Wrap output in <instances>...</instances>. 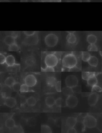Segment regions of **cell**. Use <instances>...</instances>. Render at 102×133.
<instances>
[{"label": "cell", "instance_id": "obj_1", "mask_svg": "<svg viewBox=\"0 0 102 133\" xmlns=\"http://www.w3.org/2000/svg\"><path fill=\"white\" fill-rule=\"evenodd\" d=\"M77 58L73 54H66L64 56L62 59V65L63 67L73 68H75L77 65Z\"/></svg>", "mask_w": 102, "mask_h": 133}, {"label": "cell", "instance_id": "obj_2", "mask_svg": "<svg viewBox=\"0 0 102 133\" xmlns=\"http://www.w3.org/2000/svg\"><path fill=\"white\" fill-rule=\"evenodd\" d=\"M44 41L46 45L48 47H54L58 43V37L55 34L50 33L46 36Z\"/></svg>", "mask_w": 102, "mask_h": 133}, {"label": "cell", "instance_id": "obj_3", "mask_svg": "<svg viewBox=\"0 0 102 133\" xmlns=\"http://www.w3.org/2000/svg\"><path fill=\"white\" fill-rule=\"evenodd\" d=\"M83 123L86 128H93L97 126V122L94 117L91 115H87L83 118Z\"/></svg>", "mask_w": 102, "mask_h": 133}, {"label": "cell", "instance_id": "obj_4", "mask_svg": "<svg viewBox=\"0 0 102 133\" xmlns=\"http://www.w3.org/2000/svg\"><path fill=\"white\" fill-rule=\"evenodd\" d=\"M44 62L46 66L54 68L58 64V58L54 54H48L45 57Z\"/></svg>", "mask_w": 102, "mask_h": 133}, {"label": "cell", "instance_id": "obj_5", "mask_svg": "<svg viewBox=\"0 0 102 133\" xmlns=\"http://www.w3.org/2000/svg\"><path fill=\"white\" fill-rule=\"evenodd\" d=\"M65 82L67 86L73 88L77 86L78 85V78L74 75H69L66 78Z\"/></svg>", "mask_w": 102, "mask_h": 133}, {"label": "cell", "instance_id": "obj_6", "mask_svg": "<svg viewBox=\"0 0 102 133\" xmlns=\"http://www.w3.org/2000/svg\"><path fill=\"white\" fill-rule=\"evenodd\" d=\"M66 104L69 108H73L77 106L78 101L77 97L72 95L68 96L66 100Z\"/></svg>", "mask_w": 102, "mask_h": 133}, {"label": "cell", "instance_id": "obj_7", "mask_svg": "<svg viewBox=\"0 0 102 133\" xmlns=\"http://www.w3.org/2000/svg\"><path fill=\"white\" fill-rule=\"evenodd\" d=\"M38 42V36L37 33L32 36H28L24 39V43L27 45H35L37 44Z\"/></svg>", "mask_w": 102, "mask_h": 133}, {"label": "cell", "instance_id": "obj_8", "mask_svg": "<svg viewBox=\"0 0 102 133\" xmlns=\"http://www.w3.org/2000/svg\"><path fill=\"white\" fill-rule=\"evenodd\" d=\"M37 79L32 74H29L25 77L24 82L29 87L35 86L37 83Z\"/></svg>", "mask_w": 102, "mask_h": 133}, {"label": "cell", "instance_id": "obj_9", "mask_svg": "<svg viewBox=\"0 0 102 133\" xmlns=\"http://www.w3.org/2000/svg\"><path fill=\"white\" fill-rule=\"evenodd\" d=\"M99 95L96 92H93L89 96L88 102L91 106H94L98 102Z\"/></svg>", "mask_w": 102, "mask_h": 133}, {"label": "cell", "instance_id": "obj_10", "mask_svg": "<svg viewBox=\"0 0 102 133\" xmlns=\"http://www.w3.org/2000/svg\"><path fill=\"white\" fill-rule=\"evenodd\" d=\"M88 85L93 87L96 85L98 83V80L93 72H91V75L87 80Z\"/></svg>", "mask_w": 102, "mask_h": 133}, {"label": "cell", "instance_id": "obj_11", "mask_svg": "<svg viewBox=\"0 0 102 133\" xmlns=\"http://www.w3.org/2000/svg\"><path fill=\"white\" fill-rule=\"evenodd\" d=\"M17 103L15 98L12 97H7L5 98L4 100V104L6 106L10 108H13L16 105Z\"/></svg>", "mask_w": 102, "mask_h": 133}, {"label": "cell", "instance_id": "obj_12", "mask_svg": "<svg viewBox=\"0 0 102 133\" xmlns=\"http://www.w3.org/2000/svg\"><path fill=\"white\" fill-rule=\"evenodd\" d=\"M4 42L6 45H11L12 44L16 43L15 37L11 35H8L5 37L4 39Z\"/></svg>", "mask_w": 102, "mask_h": 133}, {"label": "cell", "instance_id": "obj_13", "mask_svg": "<svg viewBox=\"0 0 102 133\" xmlns=\"http://www.w3.org/2000/svg\"><path fill=\"white\" fill-rule=\"evenodd\" d=\"M66 123L69 128H74L77 123V119L75 117H69L67 118Z\"/></svg>", "mask_w": 102, "mask_h": 133}, {"label": "cell", "instance_id": "obj_14", "mask_svg": "<svg viewBox=\"0 0 102 133\" xmlns=\"http://www.w3.org/2000/svg\"><path fill=\"white\" fill-rule=\"evenodd\" d=\"M46 83L48 86L50 87H54L55 86V84L56 83L57 79L55 77L53 76H50L48 77L46 79Z\"/></svg>", "mask_w": 102, "mask_h": 133}, {"label": "cell", "instance_id": "obj_15", "mask_svg": "<svg viewBox=\"0 0 102 133\" xmlns=\"http://www.w3.org/2000/svg\"><path fill=\"white\" fill-rule=\"evenodd\" d=\"M66 39L68 43L70 44H74L75 43L77 40V37L74 33L69 34L67 35Z\"/></svg>", "mask_w": 102, "mask_h": 133}, {"label": "cell", "instance_id": "obj_16", "mask_svg": "<svg viewBox=\"0 0 102 133\" xmlns=\"http://www.w3.org/2000/svg\"><path fill=\"white\" fill-rule=\"evenodd\" d=\"M5 63L9 66H12L14 65H15V59L14 56L10 55L6 57Z\"/></svg>", "mask_w": 102, "mask_h": 133}, {"label": "cell", "instance_id": "obj_17", "mask_svg": "<svg viewBox=\"0 0 102 133\" xmlns=\"http://www.w3.org/2000/svg\"><path fill=\"white\" fill-rule=\"evenodd\" d=\"M89 64L91 66L93 67H97L99 63L98 58L95 56H91L89 60L88 61Z\"/></svg>", "mask_w": 102, "mask_h": 133}, {"label": "cell", "instance_id": "obj_18", "mask_svg": "<svg viewBox=\"0 0 102 133\" xmlns=\"http://www.w3.org/2000/svg\"><path fill=\"white\" fill-rule=\"evenodd\" d=\"M16 80L12 77H9L7 78L4 81V83L6 85L9 87H12L14 83L16 82Z\"/></svg>", "mask_w": 102, "mask_h": 133}, {"label": "cell", "instance_id": "obj_19", "mask_svg": "<svg viewBox=\"0 0 102 133\" xmlns=\"http://www.w3.org/2000/svg\"><path fill=\"white\" fill-rule=\"evenodd\" d=\"M62 92L63 94L65 96H68L71 95H73L74 91L73 90V88H70V87L66 86L64 87L62 89Z\"/></svg>", "mask_w": 102, "mask_h": 133}, {"label": "cell", "instance_id": "obj_20", "mask_svg": "<svg viewBox=\"0 0 102 133\" xmlns=\"http://www.w3.org/2000/svg\"><path fill=\"white\" fill-rule=\"evenodd\" d=\"M25 62L28 66H32L35 64V58L32 56H29L26 58Z\"/></svg>", "mask_w": 102, "mask_h": 133}, {"label": "cell", "instance_id": "obj_21", "mask_svg": "<svg viewBox=\"0 0 102 133\" xmlns=\"http://www.w3.org/2000/svg\"><path fill=\"white\" fill-rule=\"evenodd\" d=\"M55 100L52 97L49 96L46 98L45 100L46 104L49 107H52L55 104Z\"/></svg>", "mask_w": 102, "mask_h": 133}, {"label": "cell", "instance_id": "obj_22", "mask_svg": "<svg viewBox=\"0 0 102 133\" xmlns=\"http://www.w3.org/2000/svg\"><path fill=\"white\" fill-rule=\"evenodd\" d=\"M5 125L8 128H12L15 126V122L12 118H8L5 122Z\"/></svg>", "mask_w": 102, "mask_h": 133}, {"label": "cell", "instance_id": "obj_23", "mask_svg": "<svg viewBox=\"0 0 102 133\" xmlns=\"http://www.w3.org/2000/svg\"><path fill=\"white\" fill-rule=\"evenodd\" d=\"M97 37L94 34L89 35L86 38V41L89 44H95L97 42Z\"/></svg>", "mask_w": 102, "mask_h": 133}, {"label": "cell", "instance_id": "obj_24", "mask_svg": "<svg viewBox=\"0 0 102 133\" xmlns=\"http://www.w3.org/2000/svg\"><path fill=\"white\" fill-rule=\"evenodd\" d=\"M91 57V54L88 52L83 51L81 53V59L84 62H88Z\"/></svg>", "mask_w": 102, "mask_h": 133}, {"label": "cell", "instance_id": "obj_25", "mask_svg": "<svg viewBox=\"0 0 102 133\" xmlns=\"http://www.w3.org/2000/svg\"><path fill=\"white\" fill-rule=\"evenodd\" d=\"M37 103V100L34 97L31 96L29 97L27 100V104L30 106H34Z\"/></svg>", "mask_w": 102, "mask_h": 133}, {"label": "cell", "instance_id": "obj_26", "mask_svg": "<svg viewBox=\"0 0 102 133\" xmlns=\"http://www.w3.org/2000/svg\"><path fill=\"white\" fill-rule=\"evenodd\" d=\"M41 131L42 133H52V131L50 127L46 125H43L41 126Z\"/></svg>", "mask_w": 102, "mask_h": 133}, {"label": "cell", "instance_id": "obj_27", "mask_svg": "<svg viewBox=\"0 0 102 133\" xmlns=\"http://www.w3.org/2000/svg\"><path fill=\"white\" fill-rule=\"evenodd\" d=\"M19 50V46L16 43H15L9 46V51H18Z\"/></svg>", "mask_w": 102, "mask_h": 133}, {"label": "cell", "instance_id": "obj_28", "mask_svg": "<svg viewBox=\"0 0 102 133\" xmlns=\"http://www.w3.org/2000/svg\"><path fill=\"white\" fill-rule=\"evenodd\" d=\"M27 123L29 126H30V127H33L36 124V120L34 118L30 117L28 119Z\"/></svg>", "mask_w": 102, "mask_h": 133}, {"label": "cell", "instance_id": "obj_29", "mask_svg": "<svg viewBox=\"0 0 102 133\" xmlns=\"http://www.w3.org/2000/svg\"><path fill=\"white\" fill-rule=\"evenodd\" d=\"M88 50L89 51H97L98 48L95 44H90L88 46Z\"/></svg>", "mask_w": 102, "mask_h": 133}, {"label": "cell", "instance_id": "obj_30", "mask_svg": "<svg viewBox=\"0 0 102 133\" xmlns=\"http://www.w3.org/2000/svg\"><path fill=\"white\" fill-rule=\"evenodd\" d=\"M13 90L15 91L19 92L20 90V87H21V85L20 83L16 82L14 83L12 86Z\"/></svg>", "mask_w": 102, "mask_h": 133}, {"label": "cell", "instance_id": "obj_31", "mask_svg": "<svg viewBox=\"0 0 102 133\" xmlns=\"http://www.w3.org/2000/svg\"><path fill=\"white\" fill-rule=\"evenodd\" d=\"M91 91L93 92H102V89L99 86L96 85L92 87Z\"/></svg>", "mask_w": 102, "mask_h": 133}, {"label": "cell", "instance_id": "obj_32", "mask_svg": "<svg viewBox=\"0 0 102 133\" xmlns=\"http://www.w3.org/2000/svg\"><path fill=\"white\" fill-rule=\"evenodd\" d=\"M55 89L58 92H62V82L61 81H57L55 85Z\"/></svg>", "mask_w": 102, "mask_h": 133}, {"label": "cell", "instance_id": "obj_33", "mask_svg": "<svg viewBox=\"0 0 102 133\" xmlns=\"http://www.w3.org/2000/svg\"><path fill=\"white\" fill-rule=\"evenodd\" d=\"M21 92H28L29 91V87L26 84L21 85L20 87V90Z\"/></svg>", "mask_w": 102, "mask_h": 133}, {"label": "cell", "instance_id": "obj_34", "mask_svg": "<svg viewBox=\"0 0 102 133\" xmlns=\"http://www.w3.org/2000/svg\"><path fill=\"white\" fill-rule=\"evenodd\" d=\"M90 75H91V72H82V78L84 80L87 81Z\"/></svg>", "mask_w": 102, "mask_h": 133}, {"label": "cell", "instance_id": "obj_35", "mask_svg": "<svg viewBox=\"0 0 102 133\" xmlns=\"http://www.w3.org/2000/svg\"><path fill=\"white\" fill-rule=\"evenodd\" d=\"M27 99L26 97L24 96H20V105L23 106L27 103Z\"/></svg>", "mask_w": 102, "mask_h": 133}, {"label": "cell", "instance_id": "obj_36", "mask_svg": "<svg viewBox=\"0 0 102 133\" xmlns=\"http://www.w3.org/2000/svg\"><path fill=\"white\" fill-rule=\"evenodd\" d=\"M55 104L57 107H59V108L62 107V98H61V97H59V98L55 100Z\"/></svg>", "mask_w": 102, "mask_h": 133}, {"label": "cell", "instance_id": "obj_37", "mask_svg": "<svg viewBox=\"0 0 102 133\" xmlns=\"http://www.w3.org/2000/svg\"><path fill=\"white\" fill-rule=\"evenodd\" d=\"M23 32L25 35H26L27 37H28V36H32V35H34L37 33V32L35 31H24Z\"/></svg>", "mask_w": 102, "mask_h": 133}, {"label": "cell", "instance_id": "obj_38", "mask_svg": "<svg viewBox=\"0 0 102 133\" xmlns=\"http://www.w3.org/2000/svg\"><path fill=\"white\" fill-rule=\"evenodd\" d=\"M6 57L3 54H0V64L1 65H3L6 62Z\"/></svg>", "mask_w": 102, "mask_h": 133}, {"label": "cell", "instance_id": "obj_39", "mask_svg": "<svg viewBox=\"0 0 102 133\" xmlns=\"http://www.w3.org/2000/svg\"><path fill=\"white\" fill-rule=\"evenodd\" d=\"M42 71L43 72H52L54 71V69L53 67H49V66H47L45 68H43V69L42 68Z\"/></svg>", "mask_w": 102, "mask_h": 133}, {"label": "cell", "instance_id": "obj_40", "mask_svg": "<svg viewBox=\"0 0 102 133\" xmlns=\"http://www.w3.org/2000/svg\"><path fill=\"white\" fill-rule=\"evenodd\" d=\"M67 133H77V131L74 128H70L67 131Z\"/></svg>", "mask_w": 102, "mask_h": 133}, {"label": "cell", "instance_id": "obj_41", "mask_svg": "<svg viewBox=\"0 0 102 133\" xmlns=\"http://www.w3.org/2000/svg\"><path fill=\"white\" fill-rule=\"evenodd\" d=\"M2 96L4 98H6V93H2Z\"/></svg>", "mask_w": 102, "mask_h": 133}, {"label": "cell", "instance_id": "obj_42", "mask_svg": "<svg viewBox=\"0 0 102 133\" xmlns=\"http://www.w3.org/2000/svg\"><path fill=\"white\" fill-rule=\"evenodd\" d=\"M81 1H83V2H88L90 1V0H81Z\"/></svg>", "mask_w": 102, "mask_h": 133}, {"label": "cell", "instance_id": "obj_43", "mask_svg": "<svg viewBox=\"0 0 102 133\" xmlns=\"http://www.w3.org/2000/svg\"><path fill=\"white\" fill-rule=\"evenodd\" d=\"M67 32L69 33V34H71V33H74L75 31H67Z\"/></svg>", "mask_w": 102, "mask_h": 133}, {"label": "cell", "instance_id": "obj_44", "mask_svg": "<svg viewBox=\"0 0 102 133\" xmlns=\"http://www.w3.org/2000/svg\"><path fill=\"white\" fill-rule=\"evenodd\" d=\"M20 1L22 2H27V0H20Z\"/></svg>", "mask_w": 102, "mask_h": 133}]
</instances>
